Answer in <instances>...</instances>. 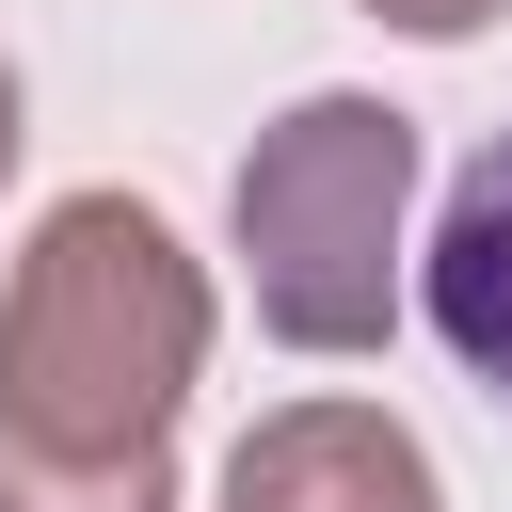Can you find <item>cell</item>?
<instances>
[{
    "instance_id": "3",
    "label": "cell",
    "mask_w": 512,
    "mask_h": 512,
    "mask_svg": "<svg viewBox=\"0 0 512 512\" xmlns=\"http://www.w3.org/2000/svg\"><path fill=\"white\" fill-rule=\"evenodd\" d=\"M208 512H448V480L384 400H272L224 448Z\"/></svg>"
},
{
    "instance_id": "4",
    "label": "cell",
    "mask_w": 512,
    "mask_h": 512,
    "mask_svg": "<svg viewBox=\"0 0 512 512\" xmlns=\"http://www.w3.org/2000/svg\"><path fill=\"white\" fill-rule=\"evenodd\" d=\"M416 304H432L448 368L512 400V128L448 176V208H432V240H416Z\"/></svg>"
},
{
    "instance_id": "2",
    "label": "cell",
    "mask_w": 512,
    "mask_h": 512,
    "mask_svg": "<svg viewBox=\"0 0 512 512\" xmlns=\"http://www.w3.org/2000/svg\"><path fill=\"white\" fill-rule=\"evenodd\" d=\"M224 240L256 288V336L288 352H384L400 320V256H416V112L400 96H288L240 176H224Z\"/></svg>"
},
{
    "instance_id": "6",
    "label": "cell",
    "mask_w": 512,
    "mask_h": 512,
    "mask_svg": "<svg viewBox=\"0 0 512 512\" xmlns=\"http://www.w3.org/2000/svg\"><path fill=\"white\" fill-rule=\"evenodd\" d=\"M352 16H384V32H416V48H464V32H496L512 0H352Z\"/></svg>"
},
{
    "instance_id": "1",
    "label": "cell",
    "mask_w": 512,
    "mask_h": 512,
    "mask_svg": "<svg viewBox=\"0 0 512 512\" xmlns=\"http://www.w3.org/2000/svg\"><path fill=\"white\" fill-rule=\"evenodd\" d=\"M208 256L144 192H48L0 272V432L32 448H176L208 384Z\"/></svg>"
},
{
    "instance_id": "5",
    "label": "cell",
    "mask_w": 512,
    "mask_h": 512,
    "mask_svg": "<svg viewBox=\"0 0 512 512\" xmlns=\"http://www.w3.org/2000/svg\"><path fill=\"white\" fill-rule=\"evenodd\" d=\"M0 512H176V448H32V432H0Z\"/></svg>"
},
{
    "instance_id": "7",
    "label": "cell",
    "mask_w": 512,
    "mask_h": 512,
    "mask_svg": "<svg viewBox=\"0 0 512 512\" xmlns=\"http://www.w3.org/2000/svg\"><path fill=\"white\" fill-rule=\"evenodd\" d=\"M16 144H32V96H16V48H0V176H16Z\"/></svg>"
}]
</instances>
